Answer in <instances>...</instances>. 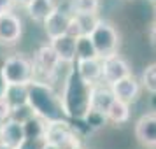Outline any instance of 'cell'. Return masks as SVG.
I'll return each instance as SVG.
<instances>
[{
  "label": "cell",
  "instance_id": "cell-18",
  "mask_svg": "<svg viewBox=\"0 0 156 149\" xmlns=\"http://www.w3.org/2000/svg\"><path fill=\"white\" fill-rule=\"evenodd\" d=\"M100 58L97 53V48L93 44L90 35H79L76 39V62L77 60H93Z\"/></svg>",
  "mask_w": 156,
  "mask_h": 149
},
{
  "label": "cell",
  "instance_id": "cell-3",
  "mask_svg": "<svg viewBox=\"0 0 156 149\" xmlns=\"http://www.w3.org/2000/svg\"><path fill=\"white\" fill-rule=\"evenodd\" d=\"M90 37H91L100 58L112 56L119 49V34L114 28L112 23L105 21V20H100L97 23V27L93 28Z\"/></svg>",
  "mask_w": 156,
  "mask_h": 149
},
{
  "label": "cell",
  "instance_id": "cell-2",
  "mask_svg": "<svg viewBox=\"0 0 156 149\" xmlns=\"http://www.w3.org/2000/svg\"><path fill=\"white\" fill-rule=\"evenodd\" d=\"M27 90H28V104L39 118L46 121L67 119L63 105H62V97L53 90L49 83L32 79L27 84Z\"/></svg>",
  "mask_w": 156,
  "mask_h": 149
},
{
  "label": "cell",
  "instance_id": "cell-33",
  "mask_svg": "<svg viewBox=\"0 0 156 149\" xmlns=\"http://www.w3.org/2000/svg\"><path fill=\"white\" fill-rule=\"evenodd\" d=\"M154 5V21H156V4H153Z\"/></svg>",
  "mask_w": 156,
  "mask_h": 149
},
{
  "label": "cell",
  "instance_id": "cell-4",
  "mask_svg": "<svg viewBox=\"0 0 156 149\" xmlns=\"http://www.w3.org/2000/svg\"><path fill=\"white\" fill-rule=\"evenodd\" d=\"M2 72L7 84H28L34 79V63L23 55H12L2 62Z\"/></svg>",
  "mask_w": 156,
  "mask_h": 149
},
{
  "label": "cell",
  "instance_id": "cell-30",
  "mask_svg": "<svg viewBox=\"0 0 156 149\" xmlns=\"http://www.w3.org/2000/svg\"><path fill=\"white\" fill-rule=\"evenodd\" d=\"M42 149H62V147H58V146H55V144H49V142H46Z\"/></svg>",
  "mask_w": 156,
  "mask_h": 149
},
{
  "label": "cell",
  "instance_id": "cell-20",
  "mask_svg": "<svg viewBox=\"0 0 156 149\" xmlns=\"http://www.w3.org/2000/svg\"><path fill=\"white\" fill-rule=\"evenodd\" d=\"M4 98L9 102L11 107L27 104V102H28V90H27V84H9Z\"/></svg>",
  "mask_w": 156,
  "mask_h": 149
},
{
  "label": "cell",
  "instance_id": "cell-32",
  "mask_svg": "<svg viewBox=\"0 0 156 149\" xmlns=\"http://www.w3.org/2000/svg\"><path fill=\"white\" fill-rule=\"evenodd\" d=\"M0 149H12V147H7V146H4V144H0Z\"/></svg>",
  "mask_w": 156,
  "mask_h": 149
},
{
  "label": "cell",
  "instance_id": "cell-35",
  "mask_svg": "<svg viewBox=\"0 0 156 149\" xmlns=\"http://www.w3.org/2000/svg\"><path fill=\"white\" fill-rule=\"evenodd\" d=\"M149 2H151V4H156V0H149Z\"/></svg>",
  "mask_w": 156,
  "mask_h": 149
},
{
  "label": "cell",
  "instance_id": "cell-31",
  "mask_svg": "<svg viewBox=\"0 0 156 149\" xmlns=\"http://www.w3.org/2000/svg\"><path fill=\"white\" fill-rule=\"evenodd\" d=\"M14 2H16V5H23V7H25V5H27V4H30L32 0H14Z\"/></svg>",
  "mask_w": 156,
  "mask_h": 149
},
{
  "label": "cell",
  "instance_id": "cell-21",
  "mask_svg": "<svg viewBox=\"0 0 156 149\" xmlns=\"http://www.w3.org/2000/svg\"><path fill=\"white\" fill-rule=\"evenodd\" d=\"M74 18L77 20L83 35H90V34L93 32V28L97 27V23L100 21L98 12H83V14H74Z\"/></svg>",
  "mask_w": 156,
  "mask_h": 149
},
{
  "label": "cell",
  "instance_id": "cell-27",
  "mask_svg": "<svg viewBox=\"0 0 156 149\" xmlns=\"http://www.w3.org/2000/svg\"><path fill=\"white\" fill-rule=\"evenodd\" d=\"M7 81L4 77V72H2V63H0V98L5 97V91H7Z\"/></svg>",
  "mask_w": 156,
  "mask_h": 149
},
{
  "label": "cell",
  "instance_id": "cell-25",
  "mask_svg": "<svg viewBox=\"0 0 156 149\" xmlns=\"http://www.w3.org/2000/svg\"><path fill=\"white\" fill-rule=\"evenodd\" d=\"M46 139H25L18 149H42Z\"/></svg>",
  "mask_w": 156,
  "mask_h": 149
},
{
  "label": "cell",
  "instance_id": "cell-15",
  "mask_svg": "<svg viewBox=\"0 0 156 149\" xmlns=\"http://www.w3.org/2000/svg\"><path fill=\"white\" fill-rule=\"evenodd\" d=\"M76 70L81 77L90 84H97L102 81V58H93V60H77L76 62Z\"/></svg>",
  "mask_w": 156,
  "mask_h": 149
},
{
  "label": "cell",
  "instance_id": "cell-10",
  "mask_svg": "<svg viewBox=\"0 0 156 149\" xmlns=\"http://www.w3.org/2000/svg\"><path fill=\"white\" fill-rule=\"evenodd\" d=\"M135 139L146 149H156V111L140 116L135 123Z\"/></svg>",
  "mask_w": 156,
  "mask_h": 149
},
{
  "label": "cell",
  "instance_id": "cell-29",
  "mask_svg": "<svg viewBox=\"0 0 156 149\" xmlns=\"http://www.w3.org/2000/svg\"><path fill=\"white\" fill-rule=\"evenodd\" d=\"M149 41H151V44L156 48V21H154V25L151 27V30H149Z\"/></svg>",
  "mask_w": 156,
  "mask_h": 149
},
{
  "label": "cell",
  "instance_id": "cell-13",
  "mask_svg": "<svg viewBox=\"0 0 156 149\" xmlns=\"http://www.w3.org/2000/svg\"><path fill=\"white\" fill-rule=\"evenodd\" d=\"M51 48L55 49L62 63H74L76 62V37L69 34H62L49 39Z\"/></svg>",
  "mask_w": 156,
  "mask_h": 149
},
{
  "label": "cell",
  "instance_id": "cell-1",
  "mask_svg": "<svg viewBox=\"0 0 156 149\" xmlns=\"http://www.w3.org/2000/svg\"><path fill=\"white\" fill-rule=\"evenodd\" d=\"M91 90L93 84L86 83L76 69L69 72L63 83V90L60 93L67 119L84 121V118L91 109Z\"/></svg>",
  "mask_w": 156,
  "mask_h": 149
},
{
  "label": "cell",
  "instance_id": "cell-14",
  "mask_svg": "<svg viewBox=\"0 0 156 149\" xmlns=\"http://www.w3.org/2000/svg\"><path fill=\"white\" fill-rule=\"evenodd\" d=\"M112 100H114V93L111 90V86L100 81L97 84H93L91 109L90 111H95V112H100V114H107V109L112 104Z\"/></svg>",
  "mask_w": 156,
  "mask_h": 149
},
{
  "label": "cell",
  "instance_id": "cell-19",
  "mask_svg": "<svg viewBox=\"0 0 156 149\" xmlns=\"http://www.w3.org/2000/svg\"><path fill=\"white\" fill-rule=\"evenodd\" d=\"M46 125H48L46 119L39 118V116H34L30 121H27L23 125L25 139H46Z\"/></svg>",
  "mask_w": 156,
  "mask_h": 149
},
{
  "label": "cell",
  "instance_id": "cell-24",
  "mask_svg": "<svg viewBox=\"0 0 156 149\" xmlns=\"http://www.w3.org/2000/svg\"><path fill=\"white\" fill-rule=\"evenodd\" d=\"M142 84L149 93L156 95V63L149 65L142 74Z\"/></svg>",
  "mask_w": 156,
  "mask_h": 149
},
{
  "label": "cell",
  "instance_id": "cell-6",
  "mask_svg": "<svg viewBox=\"0 0 156 149\" xmlns=\"http://www.w3.org/2000/svg\"><path fill=\"white\" fill-rule=\"evenodd\" d=\"M32 63H34V79H35V76H41L44 83H48L56 76L58 67L62 65V62L55 53V49L51 48V44H46L37 49Z\"/></svg>",
  "mask_w": 156,
  "mask_h": 149
},
{
  "label": "cell",
  "instance_id": "cell-8",
  "mask_svg": "<svg viewBox=\"0 0 156 149\" xmlns=\"http://www.w3.org/2000/svg\"><path fill=\"white\" fill-rule=\"evenodd\" d=\"M23 34V23L12 11L0 12V46H14Z\"/></svg>",
  "mask_w": 156,
  "mask_h": 149
},
{
  "label": "cell",
  "instance_id": "cell-34",
  "mask_svg": "<svg viewBox=\"0 0 156 149\" xmlns=\"http://www.w3.org/2000/svg\"><path fill=\"white\" fill-rule=\"evenodd\" d=\"M72 149H83V147H81V144H79V146H76V147H72Z\"/></svg>",
  "mask_w": 156,
  "mask_h": 149
},
{
  "label": "cell",
  "instance_id": "cell-17",
  "mask_svg": "<svg viewBox=\"0 0 156 149\" xmlns=\"http://www.w3.org/2000/svg\"><path fill=\"white\" fill-rule=\"evenodd\" d=\"M105 116H107V121H111L114 125H125L130 119V104L114 98L112 104L107 109Z\"/></svg>",
  "mask_w": 156,
  "mask_h": 149
},
{
  "label": "cell",
  "instance_id": "cell-26",
  "mask_svg": "<svg viewBox=\"0 0 156 149\" xmlns=\"http://www.w3.org/2000/svg\"><path fill=\"white\" fill-rule=\"evenodd\" d=\"M11 118V105L5 98H0V125Z\"/></svg>",
  "mask_w": 156,
  "mask_h": 149
},
{
  "label": "cell",
  "instance_id": "cell-12",
  "mask_svg": "<svg viewBox=\"0 0 156 149\" xmlns=\"http://www.w3.org/2000/svg\"><path fill=\"white\" fill-rule=\"evenodd\" d=\"M111 90L114 93V98L123 100L126 104H132L133 100H137L139 93H140V84H139V81L133 76H126V77L112 83Z\"/></svg>",
  "mask_w": 156,
  "mask_h": 149
},
{
  "label": "cell",
  "instance_id": "cell-28",
  "mask_svg": "<svg viewBox=\"0 0 156 149\" xmlns=\"http://www.w3.org/2000/svg\"><path fill=\"white\" fill-rule=\"evenodd\" d=\"M16 5L14 0H0V12H7L12 11V7Z\"/></svg>",
  "mask_w": 156,
  "mask_h": 149
},
{
  "label": "cell",
  "instance_id": "cell-5",
  "mask_svg": "<svg viewBox=\"0 0 156 149\" xmlns=\"http://www.w3.org/2000/svg\"><path fill=\"white\" fill-rule=\"evenodd\" d=\"M46 142L55 144L62 149H72L79 146L76 130L70 126V123L67 119L48 121V125H46Z\"/></svg>",
  "mask_w": 156,
  "mask_h": 149
},
{
  "label": "cell",
  "instance_id": "cell-16",
  "mask_svg": "<svg viewBox=\"0 0 156 149\" xmlns=\"http://www.w3.org/2000/svg\"><path fill=\"white\" fill-rule=\"evenodd\" d=\"M56 7V4L53 0H32L30 4L25 5L28 16L37 23H44L46 18L53 12V9Z\"/></svg>",
  "mask_w": 156,
  "mask_h": 149
},
{
  "label": "cell",
  "instance_id": "cell-7",
  "mask_svg": "<svg viewBox=\"0 0 156 149\" xmlns=\"http://www.w3.org/2000/svg\"><path fill=\"white\" fill-rule=\"evenodd\" d=\"M72 9H70V4H69V0L65 2L63 5H56V7L53 9V12H51L48 18H46V21L42 23L44 25V32L48 34L49 39L56 35H62L67 32V27H69V23L72 20Z\"/></svg>",
  "mask_w": 156,
  "mask_h": 149
},
{
  "label": "cell",
  "instance_id": "cell-9",
  "mask_svg": "<svg viewBox=\"0 0 156 149\" xmlns=\"http://www.w3.org/2000/svg\"><path fill=\"white\" fill-rule=\"evenodd\" d=\"M132 76V69L125 58H121L118 53L112 56L102 58V83L105 84H112L119 79Z\"/></svg>",
  "mask_w": 156,
  "mask_h": 149
},
{
  "label": "cell",
  "instance_id": "cell-22",
  "mask_svg": "<svg viewBox=\"0 0 156 149\" xmlns=\"http://www.w3.org/2000/svg\"><path fill=\"white\" fill-rule=\"evenodd\" d=\"M34 116H37L35 111L32 109L28 102L27 104H21V105H16V107H11V119L18 121V123H21L25 125L27 121H30Z\"/></svg>",
  "mask_w": 156,
  "mask_h": 149
},
{
  "label": "cell",
  "instance_id": "cell-23",
  "mask_svg": "<svg viewBox=\"0 0 156 149\" xmlns=\"http://www.w3.org/2000/svg\"><path fill=\"white\" fill-rule=\"evenodd\" d=\"M70 9L74 14H83V12H98L100 0H69Z\"/></svg>",
  "mask_w": 156,
  "mask_h": 149
},
{
  "label": "cell",
  "instance_id": "cell-11",
  "mask_svg": "<svg viewBox=\"0 0 156 149\" xmlns=\"http://www.w3.org/2000/svg\"><path fill=\"white\" fill-rule=\"evenodd\" d=\"M23 140H25V130H23L21 123L9 118L7 121H4L0 125V144L18 149Z\"/></svg>",
  "mask_w": 156,
  "mask_h": 149
}]
</instances>
